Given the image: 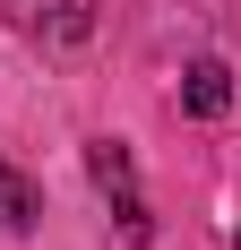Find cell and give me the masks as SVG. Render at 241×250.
<instances>
[{"instance_id":"cell-1","label":"cell","mask_w":241,"mask_h":250,"mask_svg":"<svg viewBox=\"0 0 241 250\" xmlns=\"http://www.w3.org/2000/svg\"><path fill=\"white\" fill-rule=\"evenodd\" d=\"M86 164H95V181H103V199H112V216H120L129 233H146V199H138V173H129V147H112V138H103Z\"/></svg>"},{"instance_id":"cell-2","label":"cell","mask_w":241,"mask_h":250,"mask_svg":"<svg viewBox=\"0 0 241 250\" xmlns=\"http://www.w3.org/2000/svg\"><path fill=\"white\" fill-rule=\"evenodd\" d=\"M181 104H190L198 121H216L224 104H233V69H224V61H198V69L181 78Z\"/></svg>"},{"instance_id":"cell-3","label":"cell","mask_w":241,"mask_h":250,"mask_svg":"<svg viewBox=\"0 0 241 250\" xmlns=\"http://www.w3.org/2000/svg\"><path fill=\"white\" fill-rule=\"evenodd\" d=\"M0 225H18V233L35 225V190H26L18 173H0Z\"/></svg>"},{"instance_id":"cell-4","label":"cell","mask_w":241,"mask_h":250,"mask_svg":"<svg viewBox=\"0 0 241 250\" xmlns=\"http://www.w3.org/2000/svg\"><path fill=\"white\" fill-rule=\"evenodd\" d=\"M43 18H52V26H60V35L78 43V35L95 26V0H43Z\"/></svg>"}]
</instances>
